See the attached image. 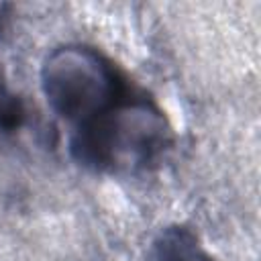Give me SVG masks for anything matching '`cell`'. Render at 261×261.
<instances>
[{
    "label": "cell",
    "instance_id": "obj_1",
    "mask_svg": "<svg viewBox=\"0 0 261 261\" xmlns=\"http://www.w3.org/2000/svg\"><path fill=\"white\" fill-rule=\"evenodd\" d=\"M169 143V126L147 100L126 98L88 124L73 128L69 149L96 171H128L151 163Z\"/></svg>",
    "mask_w": 261,
    "mask_h": 261
},
{
    "label": "cell",
    "instance_id": "obj_2",
    "mask_svg": "<svg viewBox=\"0 0 261 261\" xmlns=\"http://www.w3.org/2000/svg\"><path fill=\"white\" fill-rule=\"evenodd\" d=\"M41 88L53 112L73 128L128 98V88L112 61L84 45L53 49L41 67Z\"/></svg>",
    "mask_w": 261,
    "mask_h": 261
},
{
    "label": "cell",
    "instance_id": "obj_3",
    "mask_svg": "<svg viewBox=\"0 0 261 261\" xmlns=\"http://www.w3.org/2000/svg\"><path fill=\"white\" fill-rule=\"evenodd\" d=\"M151 261H214L186 226H167L153 243Z\"/></svg>",
    "mask_w": 261,
    "mask_h": 261
},
{
    "label": "cell",
    "instance_id": "obj_4",
    "mask_svg": "<svg viewBox=\"0 0 261 261\" xmlns=\"http://www.w3.org/2000/svg\"><path fill=\"white\" fill-rule=\"evenodd\" d=\"M24 120V110L16 94H12L0 80V133H12L20 128Z\"/></svg>",
    "mask_w": 261,
    "mask_h": 261
}]
</instances>
